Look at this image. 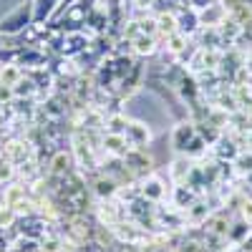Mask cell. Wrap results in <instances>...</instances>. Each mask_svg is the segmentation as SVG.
Returning <instances> with one entry per match:
<instances>
[{
	"instance_id": "obj_1",
	"label": "cell",
	"mask_w": 252,
	"mask_h": 252,
	"mask_svg": "<svg viewBox=\"0 0 252 252\" xmlns=\"http://www.w3.org/2000/svg\"><path fill=\"white\" fill-rule=\"evenodd\" d=\"M33 26V3H20L0 20V35H20L26 28Z\"/></svg>"
},
{
	"instance_id": "obj_2",
	"label": "cell",
	"mask_w": 252,
	"mask_h": 252,
	"mask_svg": "<svg viewBox=\"0 0 252 252\" xmlns=\"http://www.w3.org/2000/svg\"><path fill=\"white\" fill-rule=\"evenodd\" d=\"M124 161H126V166H129L131 174L139 182L154 174V161H152V154L146 152V146H131V149L126 152Z\"/></svg>"
},
{
	"instance_id": "obj_3",
	"label": "cell",
	"mask_w": 252,
	"mask_h": 252,
	"mask_svg": "<svg viewBox=\"0 0 252 252\" xmlns=\"http://www.w3.org/2000/svg\"><path fill=\"white\" fill-rule=\"evenodd\" d=\"M199 28H202L199 13H197L192 5H189V0H184V3L179 5V10H177V33H182V35H187V38H192V35L199 33Z\"/></svg>"
},
{
	"instance_id": "obj_4",
	"label": "cell",
	"mask_w": 252,
	"mask_h": 252,
	"mask_svg": "<svg viewBox=\"0 0 252 252\" xmlns=\"http://www.w3.org/2000/svg\"><path fill=\"white\" fill-rule=\"evenodd\" d=\"M91 187V194L96 197V199H116V194H119V184L111 179V177H106V174H96V177H91V179H86Z\"/></svg>"
},
{
	"instance_id": "obj_5",
	"label": "cell",
	"mask_w": 252,
	"mask_h": 252,
	"mask_svg": "<svg viewBox=\"0 0 252 252\" xmlns=\"http://www.w3.org/2000/svg\"><path fill=\"white\" fill-rule=\"evenodd\" d=\"M71 172H76L73 152H66V149L56 152V154L51 157V161H48V174H53V177H66V174H71Z\"/></svg>"
},
{
	"instance_id": "obj_6",
	"label": "cell",
	"mask_w": 252,
	"mask_h": 252,
	"mask_svg": "<svg viewBox=\"0 0 252 252\" xmlns=\"http://www.w3.org/2000/svg\"><path fill=\"white\" fill-rule=\"evenodd\" d=\"M197 136V126L194 121H182L174 126V131H172V149L184 154V149L189 146V141H192Z\"/></svg>"
},
{
	"instance_id": "obj_7",
	"label": "cell",
	"mask_w": 252,
	"mask_h": 252,
	"mask_svg": "<svg viewBox=\"0 0 252 252\" xmlns=\"http://www.w3.org/2000/svg\"><path fill=\"white\" fill-rule=\"evenodd\" d=\"M129 149H131V146H129V141H126L124 134H106V131H103V141H101V152L103 154L124 159Z\"/></svg>"
},
{
	"instance_id": "obj_8",
	"label": "cell",
	"mask_w": 252,
	"mask_h": 252,
	"mask_svg": "<svg viewBox=\"0 0 252 252\" xmlns=\"http://www.w3.org/2000/svg\"><path fill=\"white\" fill-rule=\"evenodd\" d=\"M139 192H141V197L144 199H149L152 204H157V202H161L164 199V194H166V187H164V182L159 179V177H146V179H141L139 182Z\"/></svg>"
},
{
	"instance_id": "obj_9",
	"label": "cell",
	"mask_w": 252,
	"mask_h": 252,
	"mask_svg": "<svg viewBox=\"0 0 252 252\" xmlns=\"http://www.w3.org/2000/svg\"><path fill=\"white\" fill-rule=\"evenodd\" d=\"M124 136H126V141H129V146H146L149 139H152V131H149V126L141 124V121H129Z\"/></svg>"
},
{
	"instance_id": "obj_10",
	"label": "cell",
	"mask_w": 252,
	"mask_h": 252,
	"mask_svg": "<svg viewBox=\"0 0 252 252\" xmlns=\"http://www.w3.org/2000/svg\"><path fill=\"white\" fill-rule=\"evenodd\" d=\"M250 232H252V224H250L247 220L232 217V222H229V229H227V242L232 245V247H240V245L247 240Z\"/></svg>"
},
{
	"instance_id": "obj_11",
	"label": "cell",
	"mask_w": 252,
	"mask_h": 252,
	"mask_svg": "<svg viewBox=\"0 0 252 252\" xmlns=\"http://www.w3.org/2000/svg\"><path fill=\"white\" fill-rule=\"evenodd\" d=\"M197 13H199L202 28H217L222 20H224V15H227L220 3H212V5H207V8H202V10H197Z\"/></svg>"
},
{
	"instance_id": "obj_12",
	"label": "cell",
	"mask_w": 252,
	"mask_h": 252,
	"mask_svg": "<svg viewBox=\"0 0 252 252\" xmlns=\"http://www.w3.org/2000/svg\"><path fill=\"white\" fill-rule=\"evenodd\" d=\"M192 166H194V161H192V159L184 157V154H179V157L172 161V169H169L172 182H174V184H184V182H187V177H189V172H192Z\"/></svg>"
},
{
	"instance_id": "obj_13",
	"label": "cell",
	"mask_w": 252,
	"mask_h": 252,
	"mask_svg": "<svg viewBox=\"0 0 252 252\" xmlns=\"http://www.w3.org/2000/svg\"><path fill=\"white\" fill-rule=\"evenodd\" d=\"M131 48H134L136 56H154V53L159 51V40H157L154 35H144V33H139V35L131 40Z\"/></svg>"
},
{
	"instance_id": "obj_14",
	"label": "cell",
	"mask_w": 252,
	"mask_h": 252,
	"mask_svg": "<svg viewBox=\"0 0 252 252\" xmlns=\"http://www.w3.org/2000/svg\"><path fill=\"white\" fill-rule=\"evenodd\" d=\"M58 0H33V23H48Z\"/></svg>"
},
{
	"instance_id": "obj_15",
	"label": "cell",
	"mask_w": 252,
	"mask_h": 252,
	"mask_svg": "<svg viewBox=\"0 0 252 252\" xmlns=\"http://www.w3.org/2000/svg\"><path fill=\"white\" fill-rule=\"evenodd\" d=\"M194 199H197V194H194L187 184H177V187H174V202H172V207L187 209V207H192Z\"/></svg>"
},
{
	"instance_id": "obj_16",
	"label": "cell",
	"mask_w": 252,
	"mask_h": 252,
	"mask_svg": "<svg viewBox=\"0 0 252 252\" xmlns=\"http://www.w3.org/2000/svg\"><path fill=\"white\" fill-rule=\"evenodd\" d=\"M13 94H15V98H35L38 96V86L33 83V78H28V76H23L15 86H13Z\"/></svg>"
},
{
	"instance_id": "obj_17",
	"label": "cell",
	"mask_w": 252,
	"mask_h": 252,
	"mask_svg": "<svg viewBox=\"0 0 252 252\" xmlns=\"http://www.w3.org/2000/svg\"><path fill=\"white\" fill-rule=\"evenodd\" d=\"M23 78V68L15 66V63H5V66H0V83H5V86H15V83Z\"/></svg>"
},
{
	"instance_id": "obj_18",
	"label": "cell",
	"mask_w": 252,
	"mask_h": 252,
	"mask_svg": "<svg viewBox=\"0 0 252 252\" xmlns=\"http://www.w3.org/2000/svg\"><path fill=\"white\" fill-rule=\"evenodd\" d=\"M232 169H235L237 177H247V174L252 172V152H250V149L240 152V154L232 159Z\"/></svg>"
},
{
	"instance_id": "obj_19",
	"label": "cell",
	"mask_w": 252,
	"mask_h": 252,
	"mask_svg": "<svg viewBox=\"0 0 252 252\" xmlns=\"http://www.w3.org/2000/svg\"><path fill=\"white\" fill-rule=\"evenodd\" d=\"M187 46H189V38H187V35H182V33H172L169 38L164 40V48L169 51L172 56H179Z\"/></svg>"
},
{
	"instance_id": "obj_20",
	"label": "cell",
	"mask_w": 252,
	"mask_h": 252,
	"mask_svg": "<svg viewBox=\"0 0 252 252\" xmlns=\"http://www.w3.org/2000/svg\"><path fill=\"white\" fill-rule=\"evenodd\" d=\"M204 152H207V141L197 134L192 141H189L187 149H184V157H189V159H197V157H204Z\"/></svg>"
},
{
	"instance_id": "obj_21",
	"label": "cell",
	"mask_w": 252,
	"mask_h": 252,
	"mask_svg": "<svg viewBox=\"0 0 252 252\" xmlns=\"http://www.w3.org/2000/svg\"><path fill=\"white\" fill-rule=\"evenodd\" d=\"M15 220H18V215L13 212V209H10V207H5V204H0V229L13 227V224H15Z\"/></svg>"
},
{
	"instance_id": "obj_22",
	"label": "cell",
	"mask_w": 252,
	"mask_h": 252,
	"mask_svg": "<svg viewBox=\"0 0 252 252\" xmlns=\"http://www.w3.org/2000/svg\"><path fill=\"white\" fill-rule=\"evenodd\" d=\"M139 33H141V28H139V20H136V18H129V20L124 23V31H121V35H124V38H129V40H134Z\"/></svg>"
},
{
	"instance_id": "obj_23",
	"label": "cell",
	"mask_w": 252,
	"mask_h": 252,
	"mask_svg": "<svg viewBox=\"0 0 252 252\" xmlns=\"http://www.w3.org/2000/svg\"><path fill=\"white\" fill-rule=\"evenodd\" d=\"M237 217H242V220L252 222V199H250V197H245V199H242V204H240V209H237Z\"/></svg>"
},
{
	"instance_id": "obj_24",
	"label": "cell",
	"mask_w": 252,
	"mask_h": 252,
	"mask_svg": "<svg viewBox=\"0 0 252 252\" xmlns=\"http://www.w3.org/2000/svg\"><path fill=\"white\" fill-rule=\"evenodd\" d=\"M13 98H15V94H13V86H5V83H0V103H13Z\"/></svg>"
},
{
	"instance_id": "obj_25",
	"label": "cell",
	"mask_w": 252,
	"mask_h": 252,
	"mask_svg": "<svg viewBox=\"0 0 252 252\" xmlns=\"http://www.w3.org/2000/svg\"><path fill=\"white\" fill-rule=\"evenodd\" d=\"M152 3H154V0H131V5H134L136 10H149Z\"/></svg>"
},
{
	"instance_id": "obj_26",
	"label": "cell",
	"mask_w": 252,
	"mask_h": 252,
	"mask_svg": "<svg viewBox=\"0 0 252 252\" xmlns=\"http://www.w3.org/2000/svg\"><path fill=\"white\" fill-rule=\"evenodd\" d=\"M240 250H242V252H252V232H250V235H247V240L240 245Z\"/></svg>"
},
{
	"instance_id": "obj_27",
	"label": "cell",
	"mask_w": 252,
	"mask_h": 252,
	"mask_svg": "<svg viewBox=\"0 0 252 252\" xmlns=\"http://www.w3.org/2000/svg\"><path fill=\"white\" fill-rule=\"evenodd\" d=\"M242 179H245V184H247V187H250V189H252V172H250V174H247V177H242Z\"/></svg>"
},
{
	"instance_id": "obj_28",
	"label": "cell",
	"mask_w": 252,
	"mask_h": 252,
	"mask_svg": "<svg viewBox=\"0 0 252 252\" xmlns=\"http://www.w3.org/2000/svg\"><path fill=\"white\" fill-rule=\"evenodd\" d=\"M247 149H250V152H252V131H250V134H247Z\"/></svg>"
},
{
	"instance_id": "obj_29",
	"label": "cell",
	"mask_w": 252,
	"mask_h": 252,
	"mask_svg": "<svg viewBox=\"0 0 252 252\" xmlns=\"http://www.w3.org/2000/svg\"><path fill=\"white\" fill-rule=\"evenodd\" d=\"M172 3H174V5H182V3H184V0H172Z\"/></svg>"
},
{
	"instance_id": "obj_30",
	"label": "cell",
	"mask_w": 252,
	"mask_h": 252,
	"mask_svg": "<svg viewBox=\"0 0 252 252\" xmlns=\"http://www.w3.org/2000/svg\"><path fill=\"white\" fill-rule=\"evenodd\" d=\"M227 252H242V250H240V247H237V250H227Z\"/></svg>"
},
{
	"instance_id": "obj_31",
	"label": "cell",
	"mask_w": 252,
	"mask_h": 252,
	"mask_svg": "<svg viewBox=\"0 0 252 252\" xmlns=\"http://www.w3.org/2000/svg\"><path fill=\"white\" fill-rule=\"evenodd\" d=\"M161 252H177V250H161Z\"/></svg>"
},
{
	"instance_id": "obj_32",
	"label": "cell",
	"mask_w": 252,
	"mask_h": 252,
	"mask_svg": "<svg viewBox=\"0 0 252 252\" xmlns=\"http://www.w3.org/2000/svg\"><path fill=\"white\" fill-rule=\"evenodd\" d=\"M250 224H252V222H250Z\"/></svg>"
}]
</instances>
